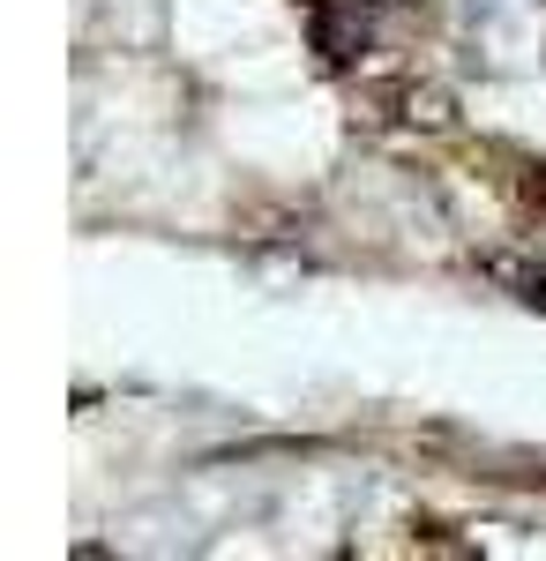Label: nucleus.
<instances>
[{"label": "nucleus", "mask_w": 546, "mask_h": 561, "mask_svg": "<svg viewBox=\"0 0 546 561\" xmlns=\"http://www.w3.org/2000/svg\"><path fill=\"white\" fill-rule=\"evenodd\" d=\"M502 285H516V300L524 307H546V262H487Z\"/></svg>", "instance_id": "nucleus-1"}]
</instances>
